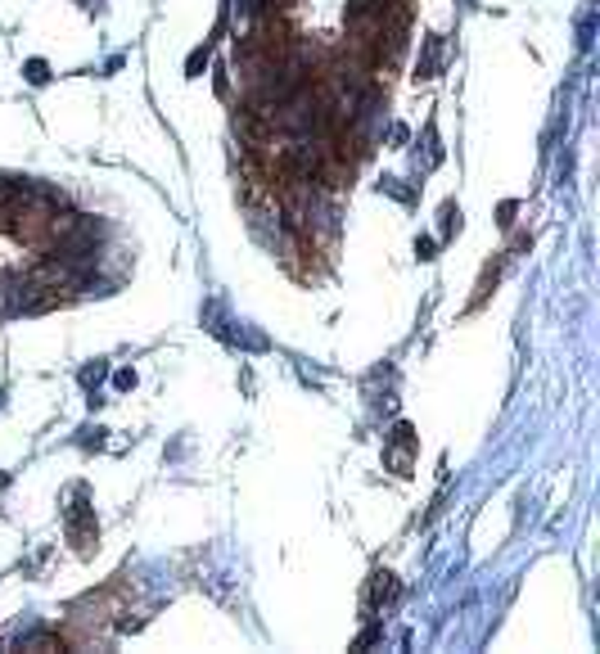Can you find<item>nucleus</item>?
<instances>
[{"label": "nucleus", "mask_w": 600, "mask_h": 654, "mask_svg": "<svg viewBox=\"0 0 600 654\" xmlns=\"http://www.w3.org/2000/svg\"><path fill=\"white\" fill-rule=\"evenodd\" d=\"M388 465H393L397 474H407V465H411V429L407 424H397V438H393V447H388Z\"/></svg>", "instance_id": "f257e3e1"}, {"label": "nucleus", "mask_w": 600, "mask_h": 654, "mask_svg": "<svg viewBox=\"0 0 600 654\" xmlns=\"http://www.w3.org/2000/svg\"><path fill=\"white\" fill-rule=\"evenodd\" d=\"M393 577H388V573H375V587H370V600H388V596H393Z\"/></svg>", "instance_id": "f03ea898"}, {"label": "nucleus", "mask_w": 600, "mask_h": 654, "mask_svg": "<svg viewBox=\"0 0 600 654\" xmlns=\"http://www.w3.org/2000/svg\"><path fill=\"white\" fill-rule=\"evenodd\" d=\"M45 77H50V72H45V64H41V59H32V64H28V81H36V86H41Z\"/></svg>", "instance_id": "7ed1b4c3"}, {"label": "nucleus", "mask_w": 600, "mask_h": 654, "mask_svg": "<svg viewBox=\"0 0 600 654\" xmlns=\"http://www.w3.org/2000/svg\"><path fill=\"white\" fill-rule=\"evenodd\" d=\"M203 64H208V50H194V55H190V72H199Z\"/></svg>", "instance_id": "20e7f679"}, {"label": "nucleus", "mask_w": 600, "mask_h": 654, "mask_svg": "<svg viewBox=\"0 0 600 654\" xmlns=\"http://www.w3.org/2000/svg\"><path fill=\"white\" fill-rule=\"evenodd\" d=\"M415 253H420L424 262H429V257H434V239H420V244H415Z\"/></svg>", "instance_id": "39448f33"}]
</instances>
